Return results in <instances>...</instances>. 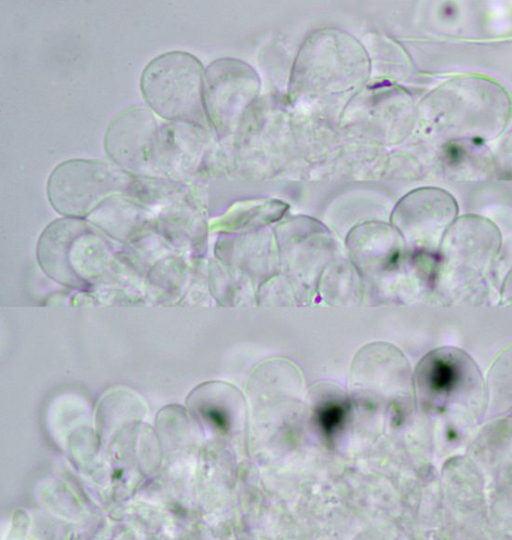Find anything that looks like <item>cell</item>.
<instances>
[{
    "mask_svg": "<svg viewBox=\"0 0 512 540\" xmlns=\"http://www.w3.org/2000/svg\"><path fill=\"white\" fill-rule=\"evenodd\" d=\"M123 169L92 159H71L51 172L47 196L62 215L79 218L96 210L114 193L124 192L130 177Z\"/></svg>",
    "mask_w": 512,
    "mask_h": 540,
    "instance_id": "cell-3",
    "label": "cell"
},
{
    "mask_svg": "<svg viewBox=\"0 0 512 540\" xmlns=\"http://www.w3.org/2000/svg\"><path fill=\"white\" fill-rule=\"evenodd\" d=\"M456 214L457 204L449 193L438 188H421L408 193L396 204L391 224L401 234L408 250L425 253L440 247Z\"/></svg>",
    "mask_w": 512,
    "mask_h": 540,
    "instance_id": "cell-6",
    "label": "cell"
},
{
    "mask_svg": "<svg viewBox=\"0 0 512 540\" xmlns=\"http://www.w3.org/2000/svg\"><path fill=\"white\" fill-rule=\"evenodd\" d=\"M500 234L497 227L489 220L465 215L455 219L444 234L440 244L441 262L450 274L456 271L462 278L484 279L492 260L498 253Z\"/></svg>",
    "mask_w": 512,
    "mask_h": 540,
    "instance_id": "cell-7",
    "label": "cell"
},
{
    "mask_svg": "<svg viewBox=\"0 0 512 540\" xmlns=\"http://www.w3.org/2000/svg\"><path fill=\"white\" fill-rule=\"evenodd\" d=\"M416 384L424 398H447L455 390L478 382L479 372L470 357L459 349L441 348L419 362Z\"/></svg>",
    "mask_w": 512,
    "mask_h": 540,
    "instance_id": "cell-9",
    "label": "cell"
},
{
    "mask_svg": "<svg viewBox=\"0 0 512 540\" xmlns=\"http://www.w3.org/2000/svg\"><path fill=\"white\" fill-rule=\"evenodd\" d=\"M323 394L324 399L315 408V419L323 435L331 438L346 422L349 403L337 389L324 388Z\"/></svg>",
    "mask_w": 512,
    "mask_h": 540,
    "instance_id": "cell-11",
    "label": "cell"
},
{
    "mask_svg": "<svg viewBox=\"0 0 512 540\" xmlns=\"http://www.w3.org/2000/svg\"><path fill=\"white\" fill-rule=\"evenodd\" d=\"M259 80L247 64L234 59L212 62L204 72L205 113L219 135L229 134L257 96Z\"/></svg>",
    "mask_w": 512,
    "mask_h": 540,
    "instance_id": "cell-5",
    "label": "cell"
},
{
    "mask_svg": "<svg viewBox=\"0 0 512 540\" xmlns=\"http://www.w3.org/2000/svg\"><path fill=\"white\" fill-rule=\"evenodd\" d=\"M347 248L358 272L378 281L396 273L404 260L407 246L392 224L369 221L355 226L347 236Z\"/></svg>",
    "mask_w": 512,
    "mask_h": 540,
    "instance_id": "cell-8",
    "label": "cell"
},
{
    "mask_svg": "<svg viewBox=\"0 0 512 540\" xmlns=\"http://www.w3.org/2000/svg\"><path fill=\"white\" fill-rule=\"evenodd\" d=\"M368 71L363 48L340 31H320L301 48L292 74L299 94H334L354 88Z\"/></svg>",
    "mask_w": 512,
    "mask_h": 540,
    "instance_id": "cell-2",
    "label": "cell"
},
{
    "mask_svg": "<svg viewBox=\"0 0 512 540\" xmlns=\"http://www.w3.org/2000/svg\"><path fill=\"white\" fill-rule=\"evenodd\" d=\"M287 206L275 200H253L237 206L228 214L230 225L236 228L257 227L277 220L285 212Z\"/></svg>",
    "mask_w": 512,
    "mask_h": 540,
    "instance_id": "cell-12",
    "label": "cell"
},
{
    "mask_svg": "<svg viewBox=\"0 0 512 540\" xmlns=\"http://www.w3.org/2000/svg\"><path fill=\"white\" fill-rule=\"evenodd\" d=\"M85 224L73 217L57 219L46 227L38 242L37 255L43 270L52 279L68 286L81 285L72 270L70 254Z\"/></svg>",
    "mask_w": 512,
    "mask_h": 540,
    "instance_id": "cell-10",
    "label": "cell"
},
{
    "mask_svg": "<svg viewBox=\"0 0 512 540\" xmlns=\"http://www.w3.org/2000/svg\"><path fill=\"white\" fill-rule=\"evenodd\" d=\"M108 156L121 169L144 177L167 175L164 123L143 106H132L111 120L104 137Z\"/></svg>",
    "mask_w": 512,
    "mask_h": 540,
    "instance_id": "cell-4",
    "label": "cell"
},
{
    "mask_svg": "<svg viewBox=\"0 0 512 540\" xmlns=\"http://www.w3.org/2000/svg\"><path fill=\"white\" fill-rule=\"evenodd\" d=\"M140 88L159 117L205 126L204 72L194 55L184 51L158 55L144 68Z\"/></svg>",
    "mask_w": 512,
    "mask_h": 540,
    "instance_id": "cell-1",
    "label": "cell"
}]
</instances>
